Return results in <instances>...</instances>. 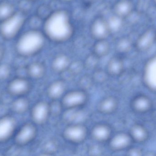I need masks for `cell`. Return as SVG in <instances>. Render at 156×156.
<instances>
[{"instance_id": "cell-26", "label": "cell", "mask_w": 156, "mask_h": 156, "mask_svg": "<svg viewBox=\"0 0 156 156\" xmlns=\"http://www.w3.org/2000/svg\"><path fill=\"white\" fill-rule=\"evenodd\" d=\"M123 63L119 58L112 59L109 64V70L114 74H118L122 70Z\"/></svg>"}, {"instance_id": "cell-25", "label": "cell", "mask_w": 156, "mask_h": 156, "mask_svg": "<svg viewBox=\"0 0 156 156\" xmlns=\"http://www.w3.org/2000/svg\"><path fill=\"white\" fill-rule=\"evenodd\" d=\"M65 90L64 84L60 82H57L52 84L49 89V94L51 97L57 98L63 94Z\"/></svg>"}, {"instance_id": "cell-31", "label": "cell", "mask_w": 156, "mask_h": 156, "mask_svg": "<svg viewBox=\"0 0 156 156\" xmlns=\"http://www.w3.org/2000/svg\"><path fill=\"white\" fill-rule=\"evenodd\" d=\"M11 74V68L6 64H0V81H4L9 78Z\"/></svg>"}, {"instance_id": "cell-7", "label": "cell", "mask_w": 156, "mask_h": 156, "mask_svg": "<svg viewBox=\"0 0 156 156\" xmlns=\"http://www.w3.org/2000/svg\"><path fill=\"white\" fill-rule=\"evenodd\" d=\"M16 129L15 119L9 115L0 118V143L9 140L15 134Z\"/></svg>"}, {"instance_id": "cell-19", "label": "cell", "mask_w": 156, "mask_h": 156, "mask_svg": "<svg viewBox=\"0 0 156 156\" xmlns=\"http://www.w3.org/2000/svg\"><path fill=\"white\" fill-rule=\"evenodd\" d=\"M15 7L12 2L3 1L0 2V22L5 20L13 14Z\"/></svg>"}, {"instance_id": "cell-2", "label": "cell", "mask_w": 156, "mask_h": 156, "mask_svg": "<svg viewBox=\"0 0 156 156\" xmlns=\"http://www.w3.org/2000/svg\"><path fill=\"white\" fill-rule=\"evenodd\" d=\"M46 39L43 31L30 29L17 38L15 44L16 51L24 57L34 56L44 48Z\"/></svg>"}, {"instance_id": "cell-30", "label": "cell", "mask_w": 156, "mask_h": 156, "mask_svg": "<svg viewBox=\"0 0 156 156\" xmlns=\"http://www.w3.org/2000/svg\"><path fill=\"white\" fill-rule=\"evenodd\" d=\"M116 102L112 98L106 99L103 101L101 105V108L103 111L108 112L112 111L115 108Z\"/></svg>"}, {"instance_id": "cell-18", "label": "cell", "mask_w": 156, "mask_h": 156, "mask_svg": "<svg viewBox=\"0 0 156 156\" xmlns=\"http://www.w3.org/2000/svg\"><path fill=\"white\" fill-rule=\"evenodd\" d=\"M84 95L79 92H75L68 94L64 98V103L69 107L77 106L84 101Z\"/></svg>"}, {"instance_id": "cell-24", "label": "cell", "mask_w": 156, "mask_h": 156, "mask_svg": "<svg viewBox=\"0 0 156 156\" xmlns=\"http://www.w3.org/2000/svg\"><path fill=\"white\" fill-rule=\"evenodd\" d=\"M93 134L96 139L99 140H105L110 135V131L106 126L100 125L94 129Z\"/></svg>"}, {"instance_id": "cell-6", "label": "cell", "mask_w": 156, "mask_h": 156, "mask_svg": "<svg viewBox=\"0 0 156 156\" xmlns=\"http://www.w3.org/2000/svg\"><path fill=\"white\" fill-rule=\"evenodd\" d=\"M90 34L95 40L107 39L111 35L107 20L102 16H98L91 24Z\"/></svg>"}, {"instance_id": "cell-12", "label": "cell", "mask_w": 156, "mask_h": 156, "mask_svg": "<svg viewBox=\"0 0 156 156\" xmlns=\"http://www.w3.org/2000/svg\"><path fill=\"white\" fill-rule=\"evenodd\" d=\"M129 135L133 142L138 143H144L149 137V133L147 128L140 124H136L132 126Z\"/></svg>"}, {"instance_id": "cell-39", "label": "cell", "mask_w": 156, "mask_h": 156, "mask_svg": "<svg viewBox=\"0 0 156 156\" xmlns=\"http://www.w3.org/2000/svg\"><path fill=\"white\" fill-rule=\"evenodd\" d=\"M31 1H33V2H35L36 1H37V0H31Z\"/></svg>"}, {"instance_id": "cell-37", "label": "cell", "mask_w": 156, "mask_h": 156, "mask_svg": "<svg viewBox=\"0 0 156 156\" xmlns=\"http://www.w3.org/2000/svg\"><path fill=\"white\" fill-rule=\"evenodd\" d=\"M2 91H1V89H0V100H1V98H2Z\"/></svg>"}, {"instance_id": "cell-4", "label": "cell", "mask_w": 156, "mask_h": 156, "mask_svg": "<svg viewBox=\"0 0 156 156\" xmlns=\"http://www.w3.org/2000/svg\"><path fill=\"white\" fill-rule=\"evenodd\" d=\"M143 79L146 88L151 91L156 92V52L146 62Z\"/></svg>"}, {"instance_id": "cell-9", "label": "cell", "mask_w": 156, "mask_h": 156, "mask_svg": "<svg viewBox=\"0 0 156 156\" xmlns=\"http://www.w3.org/2000/svg\"><path fill=\"white\" fill-rule=\"evenodd\" d=\"M29 87V82L27 80L22 77H17L9 82L7 91L12 96L22 97L28 92Z\"/></svg>"}, {"instance_id": "cell-28", "label": "cell", "mask_w": 156, "mask_h": 156, "mask_svg": "<svg viewBox=\"0 0 156 156\" xmlns=\"http://www.w3.org/2000/svg\"><path fill=\"white\" fill-rule=\"evenodd\" d=\"M53 12L49 5L47 4H42L37 7L36 14L44 21Z\"/></svg>"}, {"instance_id": "cell-35", "label": "cell", "mask_w": 156, "mask_h": 156, "mask_svg": "<svg viewBox=\"0 0 156 156\" xmlns=\"http://www.w3.org/2000/svg\"><path fill=\"white\" fill-rule=\"evenodd\" d=\"M62 2H64L66 3H70L72 2H74L76 0H61Z\"/></svg>"}, {"instance_id": "cell-36", "label": "cell", "mask_w": 156, "mask_h": 156, "mask_svg": "<svg viewBox=\"0 0 156 156\" xmlns=\"http://www.w3.org/2000/svg\"><path fill=\"white\" fill-rule=\"evenodd\" d=\"M152 2L156 6V0H152Z\"/></svg>"}, {"instance_id": "cell-21", "label": "cell", "mask_w": 156, "mask_h": 156, "mask_svg": "<svg viewBox=\"0 0 156 156\" xmlns=\"http://www.w3.org/2000/svg\"><path fill=\"white\" fill-rule=\"evenodd\" d=\"M28 101L22 97H17L11 104V109L16 114H23L28 109Z\"/></svg>"}, {"instance_id": "cell-38", "label": "cell", "mask_w": 156, "mask_h": 156, "mask_svg": "<svg viewBox=\"0 0 156 156\" xmlns=\"http://www.w3.org/2000/svg\"><path fill=\"white\" fill-rule=\"evenodd\" d=\"M3 1H8V2H12V1H14V0H3Z\"/></svg>"}, {"instance_id": "cell-3", "label": "cell", "mask_w": 156, "mask_h": 156, "mask_svg": "<svg viewBox=\"0 0 156 156\" xmlns=\"http://www.w3.org/2000/svg\"><path fill=\"white\" fill-rule=\"evenodd\" d=\"M26 15L19 11L0 22V36L5 40H12L17 36L27 21Z\"/></svg>"}, {"instance_id": "cell-32", "label": "cell", "mask_w": 156, "mask_h": 156, "mask_svg": "<svg viewBox=\"0 0 156 156\" xmlns=\"http://www.w3.org/2000/svg\"><path fill=\"white\" fill-rule=\"evenodd\" d=\"M143 153V150L139 147H132L128 150L127 154L129 156H139L142 155Z\"/></svg>"}, {"instance_id": "cell-8", "label": "cell", "mask_w": 156, "mask_h": 156, "mask_svg": "<svg viewBox=\"0 0 156 156\" xmlns=\"http://www.w3.org/2000/svg\"><path fill=\"white\" fill-rule=\"evenodd\" d=\"M36 129L34 125L30 124L24 125L15 134V143L18 146L25 145L34 139Z\"/></svg>"}, {"instance_id": "cell-33", "label": "cell", "mask_w": 156, "mask_h": 156, "mask_svg": "<svg viewBox=\"0 0 156 156\" xmlns=\"http://www.w3.org/2000/svg\"><path fill=\"white\" fill-rule=\"evenodd\" d=\"M4 53L5 50L3 47L1 45H0V64H1V61L3 57Z\"/></svg>"}, {"instance_id": "cell-40", "label": "cell", "mask_w": 156, "mask_h": 156, "mask_svg": "<svg viewBox=\"0 0 156 156\" xmlns=\"http://www.w3.org/2000/svg\"><path fill=\"white\" fill-rule=\"evenodd\" d=\"M155 37H156V28H155Z\"/></svg>"}, {"instance_id": "cell-27", "label": "cell", "mask_w": 156, "mask_h": 156, "mask_svg": "<svg viewBox=\"0 0 156 156\" xmlns=\"http://www.w3.org/2000/svg\"><path fill=\"white\" fill-rule=\"evenodd\" d=\"M34 2L31 0H20L17 3L18 11L27 15L33 9Z\"/></svg>"}, {"instance_id": "cell-20", "label": "cell", "mask_w": 156, "mask_h": 156, "mask_svg": "<svg viewBox=\"0 0 156 156\" xmlns=\"http://www.w3.org/2000/svg\"><path fill=\"white\" fill-rule=\"evenodd\" d=\"M133 47H134V42L129 38L126 37L118 39L115 45L116 50L121 53H128Z\"/></svg>"}, {"instance_id": "cell-13", "label": "cell", "mask_w": 156, "mask_h": 156, "mask_svg": "<svg viewBox=\"0 0 156 156\" xmlns=\"http://www.w3.org/2000/svg\"><path fill=\"white\" fill-rule=\"evenodd\" d=\"M48 111V106L46 103L44 102L37 103L32 109V119L36 123H42L46 119Z\"/></svg>"}, {"instance_id": "cell-29", "label": "cell", "mask_w": 156, "mask_h": 156, "mask_svg": "<svg viewBox=\"0 0 156 156\" xmlns=\"http://www.w3.org/2000/svg\"><path fill=\"white\" fill-rule=\"evenodd\" d=\"M44 20L36 14L31 16L28 19V26L30 29L40 30L41 27H43Z\"/></svg>"}, {"instance_id": "cell-23", "label": "cell", "mask_w": 156, "mask_h": 156, "mask_svg": "<svg viewBox=\"0 0 156 156\" xmlns=\"http://www.w3.org/2000/svg\"><path fill=\"white\" fill-rule=\"evenodd\" d=\"M43 66L40 63L34 62L30 64L27 68V72L30 77L33 78H38L43 74Z\"/></svg>"}, {"instance_id": "cell-11", "label": "cell", "mask_w": 156, "mask_h": 156, "mask_svg": "<svg viewBox=\"0 0 156 156\" xmlns=\"http://www.w3.org/2000/svg\"><path fill=\"white\" fill-rule=\"evenodd\" d=\"M132 107L136 113L144 114L151 111L153 103L151 99L146 95H137L132 101Z\"/></svg>"}, {"instance_id": "cell-5", "label": "cell", "mask_w": 156, "mask_h": 156, "mask_svg": "<svg viewBox=\"0 0 156 156\" xmlns=\"http://www.w3.org/2000/svg\"><path fill=\"white\" fill-rule=\"evenodd\" d=\"M156 44L155 28L148 27L143 31L134 42V48L139 52L149 50Z\"/></svg>"}, {"instance_id": "cell-14", "label": "cell", "mask_w": 156, "mask_h": 156, "mask_svg": "<svg viewBox=\"0 0 156 156\" xmlns=\"http://www.w3.org/2000/svg\"><path fill=\"white\" fill-rule=\"evenodd\" d=\"M133 142L130 135L122 133L115 135L112 139L111 143L114 149L122 150L129 147Z\"/></svg>"}, {"instance_id": "cell-15", "label": "cell", "mask_w": 156, "mask_h": 156, "mask_svg": "<svg viewBox=\"0 0 156 156\" xmlns=\"http://www.w3.org/2000/svg\"><path fill=\"white\" fill-rule=\"evenodd\" d=\"M106 20L111 35L120 32L123 27L125 21V19L114 14Z\"/></svg>"}, {"instance_id": "cell-1", "label": "cell", "mask_w": 156, "mask_h": 156, "mask_svg": "<svg viewBox=\"0 0 156 156\" xmlns=\"http://www.w3.org/2000/svg\"><path fill=\"white\" fill-rule=\"evenodd\" d=\"M42 28L47 39L56 43L69 41L75 31L70 14L64 9L53 11L44 21Z\"/></svg>"}, {"instance_id": "cell-22", "label": "cell", "mask_w": 156, "mask_h": 156, "mask_svg": "<svg viewBox=\"0 0 156 156\" xmlns=\"http://www.w3.org/2000/svg\"><path fill=\"white\" fill-rule=\"evenodd\" d=\"M69 64V60L67 56L63 54L57 56L53 61V67L57 71L63 70L67 67Z\"/></svg>"}, {"instance_id": "cell-10", "label": "cell", "mask_w": 156, "mask_h": 156, "mask_svg": "<svg viewBox=\"0 0 156 156\" xmlns=\"http://www.w3.org/2000/svg\"><path fill=\"white\" fill-rule=\"evenodd\" d=\"M135 11V5L132 0H118L113 6L114 14L126 20Z\"/></svg>"}, {"instance_id": "cell-16", "label": "cell", "mask_w": 156, "mask_h": 156, "mask_svg": "<svg viewBox=\"0 0 156 156\" xmlns=\"http://www.w3.org/2000/svg\"><path fill=\"white\" fill-rule=\"evenodd\" d=\"M67 137L72 141H81L84 138L85 135V130L83 127L79 125L69 127L66 131Z\"/></svg>"}, {"instance_id": "cell-34", "label": "cell", "mask_w": 156, "mask_h": 156, "mask_svg": "<svg viewBox=\"0 0 156 156\" xmlns=\"http://www.w3.org/2000/svg\"><path fill=\"white\" fill-rule=\"evenodd\" d=\"M83 3L86 4H91L92 3L95 2L98 0H82Z\"/></svg>"}, {"instance_id": "cell-17", "label": "cell", "mask_w": 156, "mask_h": 156, "mask_svg": "<svg viewBox=\"0 0 156 156\" xmlns=\"http://www.w3.org/2000/svg\"><path fill=\"white\" fill-rule=\"evenodd\" d=\"M111 45L107 39L96 40L94 45V52L97 56H103L108 54Z\"/></svg>"}]
</instances>
